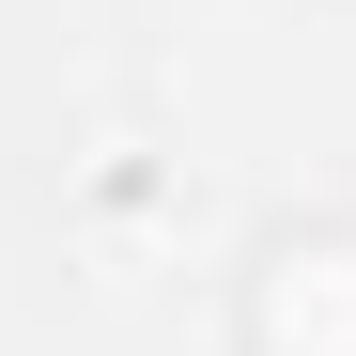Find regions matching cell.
Segmentation results:
<instances>
[{"label": "cell", "instance_id": "1", "mask_svg": "<svg viewBox=\"0 0 356 356\" xmlns=\"http://www.w3.org/2000/svg\"><path fill=\"white\" fill-rule=\"evenodd\" d=\"M248 341L264 356H356V232H279L248 279Z\"/></svg>", "mask_w": 356, "mask_h": 356}]
</instances>
